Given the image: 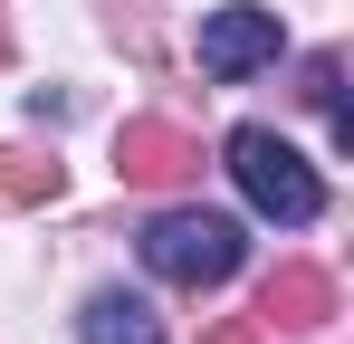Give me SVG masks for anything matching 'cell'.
<instances>
[{"label": "cell", "instance_id": "9c48e42d", "mask_svg": "<svg viewBox=\"0 0 354 344\" xmlns=\"http://www.w3.org/2000/svg\"><path fill=\"white\" fill-rule=\"evenodd\" d=\"M201 344H268L259 316H221V325H201Z\"/></svg>", "mask_w": 354, "mask_h": 344}, {"label": "cell", "instance_id": "52a82bcc", "mask_svg": "<svg viewBox=\"0 0 354 344\" xmlns=\"http://www.w3.org/2000/svg\"><path fill=\"white\" fill-rule=\"evenodd\" d=\"M67 191V163L58 153H29V144H0V211H39Z\"/></svg>", "mask_w": 354, "mask_h": 344}, {"label": "cell", "instance_id": "5b68a950", "mask_svg": "<svg viewBox=\"0 0 354 344\" xmlns=\"http://www.w3.org/2000/svg\"><path fill=\"white\" fill-rule=\"evenodd\" d=\"M259 325H288V335L335 325V278H326L316 258H278V268H268V287H259Z\"/></svg>", "mask_w": 354, "mask_h": 344}, {"label": "cell", "instance_id": "6da1fadb", "mask_svg": "<svg viewBox=\"0 0 354 344\" xmlns=\"http://www.w3.org/2000/svg\"><path fill=\"white\" fill-rule=\"evenodd\" d=\"M230 182L249 191V211H268L278 229H306L316 211H326V182H316V163L297 153L278 124H239V134H230Z\"/></svg>", "mask_w": 354, "mask_h": 344}, {"label": "cell", "instance_id": "3957f363", "mask_svg": "<svg viewBox=\"0 0 354 344\" xmlns=\"http://www.w3.org/2000/svg\"><path fill=\"white\" fill-rule=\"evenodd\" d=\"M278 10H249V0H230V10H211L201 19V77H221V86H239V77H259V67H278Z\"/></svg>", "mask_w": 354, "mask_h": 344}, {"label": "cell", "instance_id": "8992f818", "mask_svg": "<svg viewBox=\"0 0 354 344\" xmlns=\"http://www.w3.org/2000/svg\"><path fill=\"white\" fill-rule=\"evenodd\" d=\"M77 335H86V344H163V316H153L144 296H124V287H106V296H86Z\"/></svg>", "mask_w": 354, "mask_h": 344}, {"label": "cell", "instance_id": "ba28073f", "mask_svg": "<svg viewBox=\"0 0 354 344\" xmlns=\"http://www.w3.org/2000/svg\"><path fill=\"white\" fill-rule=\"evenodd\" d=\"M297 96L335 115V144H354V115H345V57H335V48H326V57H306V86H297Z\"/></svg>", "mask_w": 354, "mask_h": 344}, {"label": "cell", "instance_id": "30bf717a", "mask_svg": "<svg viewBox=\"0 0 354 344\" xmlns=\"http://www.w3.org/2000/svg\"><path fill=\"white\" fill-rule=\"evenodd\" d=\"M0 57H10V19H0Z\"/></svg>", "mask_w": 354, "mask_h": 344}, {"label": "cell", "instance_id": "277c9868", "mask_svg": "<svg viewBox=\"0 0 354 344\" xmlns=\"http://www.w3.org/2000/svg\"><path fill=\"white\" fill-rule=\"evenodd\" d=\"M115 172L134 182V191H173V182L201 172V144H192L182 124H163V115H134V124L115 134Z\"/></svg>", "mask_w": 354, "mask_h": 344}, {"label": "cell", "instance_id": "7a4b0ae2", "mask_svg": "<svg viewBox=\"0 0 354 344\" xmlns=\"http://www.w3.org/2000/svg\"><path fill=\"white\" fill-rule=\"evenodd\" d=\"M239 258H249V229L221 220V211H163L144 229V268L173 287H230Z\"/></svg>", "mask_w": 354, "mask_h": 344}]
</instances>
